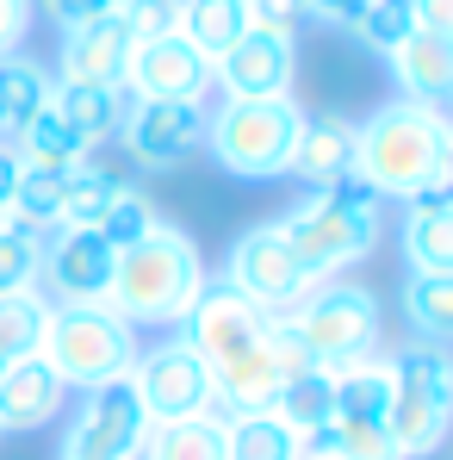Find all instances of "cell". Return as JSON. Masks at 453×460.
Here are the masks:
<instances>
[{"label":"cell","mask_w":453,"mask_h":460,"mask_svg":"<svg viewBox=\"0 0 453 460\" xmlns=\"http://www.w3.org/2000/svg\"><path fill=\"white\" fill-rule=\"evenodd\" d=\"M50 93H57V81H50L44 63H31L25 50L0 57V144H13V137L50 106Z\"/></svg>","instance_id":"cell-21"},{"label":"cell","mask_w":453,"mask_h":460,"mask_svg":"<svg viewBox=\"0 0 453 460\" xmlns=\"http://www.w3.org/2000/svg\"><path fill=\"white\" fill-rule=\"evenodd\" d=\"M31 19H38V0H0V57H13L31 38Z\"/></svg>","instance_id":"cell-37"},{"label":"cell","mask_w":453,"mask_h":460,"mask_svg":"<svg viewBox=\"0 0 453 460\" xmlns=\"http://www.w3.org/2000/svg\"><path fill=\"white\" fill-rule=\"evenodd\" d=\"M292 69H299L292 38H274V31L248 25L224 57L212 63V87L224 100H280V93H292Z\"/></svg>","instance_id":"cell-14"},{"label":"cell","mask_w":453,"mask_h":460,"mask_svg":"<svg viewBox=\"0 0 453 460\" xmlns=\"http://www.w3.org/2000/svg\"><path fill=\"white\" fill-rule=\"evenodd\" d=\"M150 225H155V206L144 199V193H137V187H125V193H118V206H112V212H106V218H100L93 230H100L112 249H125V243H137V236H144Z\"/></svg>","instance_id":"cell-34"},{"label":"cell","mask_w":453,"mask_h":460,"mask_svg":"<svg viewBox=\"0 0 453 460\" xmlns=\"http://www.w3.org/2000/svg\"><path fill=\"white\" fill-rule=\"evenodd\" d=\"M50 106L63 112V125L75 131L87 150L106 144V137H118V119H125V93H100V87H57Z\"/></svg>","instance_id":"cell-27"},{"label":"cell","mask_w":453,"mask_h":460,"mask_svg":"<svg viewBox=\"0 0 453 460\" xmlns=\"http://www.w3.org/2000/svg\"><path fill=\"white\" fill-rule=\"evenodd\" d=\"M38 355L57 367V380L69 392L87 385L125 380L131 361H137V330L106 305V299H87V305H50L44 317V336H38Z\"/></svg>","instance_id":"cell-7"},{"label":"cell","mask_w":453,"mask_h":460,"mask_svg":"<svg viewBox=\"0 0 453 460\" xmlns=\"http://www.w3.org/2000/svg\"><path fill=\"white\" fill-rule=\"evenodd\" d=\"M361 6H367V0H304V13H310L317 25H354Z\"/></svg>","instance_id":"cell-40"},{"label":"cell","mask_w":453,"mask_h":460,"mask_svg":"<svg viewBox=\"0 0 453 460\" xmlns=\"http://www.w3.org/2000/svg\"><path fill=\"white\" fill-rule=\"evenodd\" d=\"M304 460H342V455H304Z\"/></svg>","instance_id":"cell-44"},{"label":"cell","mask_w":453,"mask_h":460,"mask_svg":"<svg viewBox=\"0 0 453 460\" xmlns=\"http://www.w3.org/2000/svg\"><path fill=\"white\" fill-rule=\"evenodd\" d=\"M205 100H125L118 137L137 155V168L150 174H174L187 155L205 150Z\"/></svg>","instance_id":"cell-10"},{"label":"cell","mask_w":453,"mask_h":460,"mask_svg":"<svg viewBox=\"0 0 453 460\" xmlns=\"http://www.w3.org/2000/svg\"><path fill=\"white\" fill-rule=\"evenodd\" d=\"M410 19L429 38H453V0H410Z\"/></svg>","instance_id":"cell-39"},{"label":"cell","mask_w":453,"mask_h":460,"mask_svg":"<svg viewBox=\"0 0 453 460\" xmlns=\"http://www.w3.org/2000/svg\"><path fill=\"white\" fill-rule=\"evenodd\" d=\"M174 31L205 63H218L230 44L248 31V0H174Z\"/></svg>","instance_id":"cell-22"},{"label":"cell","mask_w":453,"mask_h":460,"mask_svg":"<svg viewBox=\"0 0 453 460\" xmlns=\"http://www.w3.org/2000/svg\"><path fill=\"white\" fill-rule=\"evenodd\" d=\"M6 225H13V212H6V206H0V230H6Z\"/></svg>","instance_id":"cell-43"},{"label":"cell","mask_w":453,"mask_h":460,"mask_svg":"<svg viewBox=\"0 0 453 460\" xmlns=\"http://www.w3.org/2000/svg\"><path fill=\"white\" fill-rule=\"evenodd\" d=\"M218 280H224L236 299H248L255 311H267V317H286V311L310 293V274L299 268V255H292V243H286L280 218L236 230V243H230L224 274H218Z\"/></svg>","instance_id":"cell-9"},{"label":"cell","mask_w":453,"mask_h":460,"mask_svg":"<svg viewBox=\"0 0 453 460\" xmlns=\"http://www.w3.org/2000/svg\"><path fill=\"white\" fill-rule=\"evenodd\" d=\"M180 342L205 361L212 374V411H274L280 385L304 367V349L292 342L286 317H267L248 299H236L224 280H205L199 299L180 311Z\"/></svg>","instance_id":"cell-1"},{"label":"cell","mask_w":453,"mask_h":460,"mask_svg":"<svg viewBox=\"0 0 453 460\" xmlns=\"http://www.w3.org/2000/svg\"><path fill=\"white\" fill-rule=\"evenodd\" d=\"M137 460H224V417H174V423H150Z\"/></svg>","instance_id":"cell-24"},{"label":"cell","mask_w":453,"mask_h":460,"mask_svg":"<svg viewBox=\"0 0 453 460\" xmlns=\"http://www.w3.org/2000/svg\"><path fill=\"white\" fill-rule=\"evenodd\" d=\"M286 330H292V342L304 349L310 367L342 374V367L379 355V342H385V311H379V293L354 287V280H317L299 305L286 311Z\"/></svg>","instance_id":"cell-6"},{"label":"cell","mask_w":453,"mask_h":460,"mask_svg":"<svg viewBox=\"0 0 453 460\" xmlns=\"http://www.w3.org/2000/svg\"><path fill=\"white\" fill-rule=\"evenodd\" d=\"M57 460H112V455H100V448H87L75 429H63V448H57Z\"/></svg>","instance_id":"cell-42"},{"label":"cell","mask_w":453,"mask_h":460,"mask_svg":"<svg viewBox=\"0 0 453 460\" xmlns=\"http://www.w3.org/2000/svg\"><path fill=\"white\" fill-rule=\"evenodd\" d=\"M391 63V81L404 87V100H429L441 106L453 93V44L448 38H429V31H410L397 50H385Z\"/></svg>","instance_id":"cell-20"},{"label":"cell","mask_w":453,"mask_h":460,"mask_svg":"<svg viewBox=\"0 0 453 460\" xmlns=\"http://www.w3.org/2000/svg\"><path fill=\"white\" fill-rule=\"evenodd\" d=\"M112 261H118V249L100 230H50L38 280L50 287V305H87V299H106Z\"/></svg>","instance_id":"cell-13"},{"label":"cell","mask_w":453,"mask_h":460,"mask_svg":"<svg viewBox=\"0 0 453 460\" xmlns=\"http://www.w3.org/2000/svg\"><path fill=\"white\" fill-rule=\"evenodd\" d=\"M379 199H410L423 187H453V125L429 100H391L367 125H354V168Z\"/></svg>","instance_id":"cell-2"},{"label":"cell","mask_w":453,"mask_h":460,"mask_svg":"<svg viewBox=\"0 0 453 460\" xmlns=\"http://www.w3.org/2000/svg\"><path fill=\"white\" fill-rule=\"evenodd\" d=\"M38 268H44V236L6 225L0 230V293H38Z\"/></svg>","instance_id":"cell-32"},{"label":"cell","mask_w":453,"mask_h":460,"mask_svg":"<svg viewBox=\"0 0 453 460\" xmlns=\"http://www.w3.org/2000/svg\"><path fill=\"white\" fill-rule=\"evenodd\" d=\"M69 429H75L87 448H100V455L137 460L144 436H150V411H144L131 374H125V380H106V385H87V392H81V411L69 417Z\"/></svg>","instance_id":"cell-15"},{"label":"cell","mask_w":453,"mask_h":460,"mask_svg":"<svg viewBox=\"0 0 453 460\" xmlns=\"http://www.w3.org/2000/svg\"><path fill=\"white\" fill-rule=\"evenodd\" d=\"M13 150L25 155V168H75V162H87V144L63 125L57 106H44V112L13 137Z\"/></svg>","instance_id":"cell-29"},{"label":"cell","mask_w":453,"mask_h":460,"mask_svg":"<svg viewBox=\"0 0 453 460\" xmlns=\"http://www.w3.org/2000/svg\"><path fill=\"white\" fill-rule=\"evenodd\" d=\"M404 317L416 323L423 342L453 336V274H410L404 280Z\"/></svg>","instance_id":"cell-31"},{"label":"cell","mask_w":453,"mask_h":460,"mask_svg":"<svg viewBox=\"0 0 453 460\" xmlns=\"http://www.w3.org/2000/svg\"><path fill=\"white\" fill-rule=\"evenodd\" d=\"M69 404V385L57 380V367L44 355H25L0 374V436H31L50 429Z\"/></svg>","instance_id":"cell-17"},{"label":"cell","mask_w":453,"mask_h":460,"mask_svg":"<svg viewBox=\"0 0 453 460\" xmlns=\"http://www.w3.org/2000/svg\"><path fill=\"white\" fill-rule=\"evenodd\" d=\"M354 31H361V44L367 50H397L410 31H416V19H410V0H367L361 6V19H354Z\"/></svg>","instance_id":"cell-33"},{"label":"cell","mask_w":453,"mask_h":460,"mask_svg":"<svg viewBox=\"0 0 453 460\" xmlns=\"http://www.w3.org/2000/svg\"><path fill=\"white\" fill-rule=\"evenodd\" d=\"M348 168H354V119H342V112H304L286 174L317 193V187L348 181Z\"/></svg>","instance_id":"cell-18"},{"label":"cell","mask_w":453,"mask_h":460,"mask_svg":"<svg viewBox=\"0 0 453 460\" xmlns=\"http://www.w3.org/2000/svg\"><path fill=\"white\" fill-rule=\"evenodd\" d=\"M224 460H304V442L280 411H242L224 417Z\"/></svg>","instance_id":"cell-23"},{"label":"cell","mask_w":453,"mask_h":460,"mask_svg":"<svg viewBox=\"0 0 453 460\" xmlns=\"http://www.w3.org/2000/svg\"><path fill=\"white\" fill-rule=\"evenodd\" d=\"M404 261L410 274H453V193L423 187L404 199Z\"/></svg>","instance_id":"cell-19"},{"label":"cell","mask_w":453,"mask_h":460,"mask_svg":"<svg viewBox=\"0 0 453 460\" xmlns=\"http://www.w3.org/2000/svg\"><path fill=\"white\" fill-rule=\"evenodd\" d=\"M448 417H453V367L441 342H416L404 355H391V448L397 460H429L448 442Z\"/></svg>","instance_id":"cell-8"},{"label":"cell","mask_w":453,"mask_h":460,"mask_svg":"<svg viewBox=\"0 0 453 460\" xmlns=\"http://www.w3.org/2000/svg\"><path fill=\"white\" fill-rule=\"evenodd\" d=\"M131 385H137L150 423L205 417V411H212V374H205V361H199L180 336H174V342H155V349H137Z\"/></svg>","instance_id":"cell-11"},{"label":"cell","mask_w":453,"mask_h":460,"mask_svg":"<svg viewBox=\"0 0 453 460\" xmlns=\"http://www.w3.org/2000/svg\"><path fill=\"white\" fill-rule=\"evenodd\" d=\"M274 411L299 429V442L323 436V429H329V417H335V374H323V367H310V361H304L299 374L280 385Z\"/></svg>","instance_id":"cell-25"},{"label":"cell","mask_w":453,"mask_h":460,"mask_svg":"<svg viewBox=\"0 0 453 460\" xmlns=\"http://www.w3.org/2000/svg\"><path fill=\"white\" fill-rule=\"evenodd\" d=\"M63 199H69V168H25L6 212H13V225L50 236V230H63Z\"/></svg>","instance_id":"cell-26"},{"label":"cell","mask_w":453,"mask_h":460,"mask_svg":"<svg viewBox=\"0 0 453 460\" xmlns=\"http://www.w3.org/2000/svg\"><path fill=\"white\" fill-rule=\"evenodd\" d=\"M44 317H50V299H44V293H0V374H6L13 361L38 355Z\"/></svg>","instance_id":"cell-30"},{"label":"cell","mask_w":453,"mask_h":460,"mask_svg":"<svg viewBox=\"0 0 453 460\" xmlns=\"http://www.w3.org/2000/svg\"><path fill=\"white\" fill-rule=\"evenodd\" d=\"M299 125H304V106L292 93H280V100H218L205 112V155L236 181H286Z\"/></svg>","instance_id":"cell-5"},{"label":"cell","mask_w":453,"mask_h":460,"mask_svg":"<svg viewBox=\"0 0 453 460\" xmlns=\"http://www.w3.org/2000/svg\"><path fill=\"white\" fill-rule=\"evenodd\" d=\"M205 87H212V63L180 31H161V38L131 44L125 100H205Z\"/></svg>","instance_id":"cell-12"},{"label":"cell","mask_w":453,"mask_h":460,"mask_svg":"<svg viewBox=\"0 0 453 460\" xmlns=\"http://www.w3.org/2000/svg\"><path fill=\"white\" fill-rule=\"evenodd\" d=\"M19 174H25V155L13 150V144H0V206H13V193H19Z\"/></svg>","instance_id":"cell-41"},{"label":"cell","mask_w":453,"mask_h":460,"mask_svg":"<svg viewBox=\"0 0 453 460\" xmlns=\"http://www.w3.org/2000/svg\"><path fill=\"white\" fill-rule=\"evenodd\" d=\"M125 63H131V38L112 13L69 25L57 44V87H100V93H125Z\"/></svg>","instance_id":"cell-16"},{"label":"cell","mask_w":453,"mask_h":460,"mask_svg":"<svg viewBox=\"0 0 453 460\" xmlns=\"http://www.w3.org/2000/svg\"><path fill=\"white\" fill-rule=\"evenodd\" d=\"M112 0H44V19L57 25V31H69V25H87V19H100Z\"/></svg>","instance_id":"cell-38"},{"label":"cell","mask_w":453,"mask_h":460,"mask_svg":"<svg viewBox=\"0 0 453 460\" xmlns=\"http://www.w3.org/2000/svg\"><path fill=\"white\" fill-rule=\"evenodd\" d=\"M248 25L274 31V38H299L310 25V13H304V0H248Z\"/></svg>","instance_id":"cell-36"},{"label":"cell","mask_w":453,"mask_h":460,"mask_svg":"<svg viewBox=\"0 0 453 460\" xmlns=\"http://www.w3.org/2000/svg\"><path fill=\"white\" fill-rule=\"evenodd\" d=\"M125 187H131V181H118L112 168L75 162V168H69V199H63V230H93L112 206H118Z\"/></svg>","instance_id":"cell-28"},{"label":"cell","mask_w":453,"mask_h":460,"mask_svg":"<svg viewBox=\"0 0 453 460\" xmlns=\"http://www.w3.org/2000/svg\"><path fill=\"white\" fill-rule=\"evenodd\" d=\"M118 25H125V38L131 44H144V38H161V31H174V0H112L106 6Z\"/></svg>","instance_id":"cell-35"},{"label":"cell","mask_w":453,"mask_h":460,"mask_svg":"<svg viewBox=\"0 0 453 460\" xmlns=\"http://www.w3.org/2000/svg\"><path fill=\"white\" fill-rule=\"evenodd\" d=\"M199 287H205V261H199L193 236L180 225H168V218H155L137 243L118 249L106 305L131 330L137 323H180V311L199 299Z\"/></svg>","instance_id":"cell-3"},{"label":"cell","mask_w":453,"mask_h":460,"mask_svg":"<svg viewBox=\"0 0 453 460\" xmlns=\"http://www.w3.org/2000/svg\"><path fill=\"white\" fill-rule=\"evenodd\" d=\"M280 230H286L299 268L317 287V280H335L342 268L367 261L379 249V236H385V199L367 193L361 181H335V187L304 193L299 206L280 218Z\"/></svg>","instance_id":"cell-4"}]
</instances>
